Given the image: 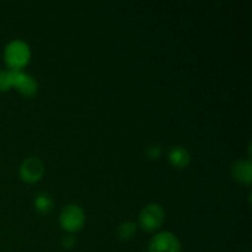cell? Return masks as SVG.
<instances>
[{
    "instance_id": "12",
    "label": "cell",
    "mask_w": 252,
    "mask_h": 252,
    "mask_svg": "<svg viewBox=\"0 0 252 252\" xmlns=\"http://www.w3.org/2000/svg\"><path fill=\"white\" fill-rule=\"evenodd\" d=\"M76 240L73 235H66L62 239V245H63L64 249H73L75 246Z\"/></svg>"
},
{
    "instance_id": "4",
    "label": "cell",
    "mask_w": 252,
    "mask_h": 252,
    "mask_svg": "<svg viewBox=\"0 0 252 252\" xmlns=\"http://www.w3.org/2000/svg\"><path fill=\"white\" fill-rule=\"evenodd\" d=\"M165 220V212L160 204L149 203L140 211L139 224L145 231L158 230Z\"/></svg>"
},
{
    "instance_id": "11",
    "label": "cell",
    "mask_w": 252,
    "mask_h": 252,
    "mask_svg": "<svg viewBox=\"0 0 252 252\" xmlns=\"http://www.w3.org/2000/svg\"><path fill=\"white\" fill-rule=\"evenodd\" d=\"M145 155L149 159H159L161 155V148L158 144H150L145 148Z\"/></svg>"
},
{
    "instance_id": "7",
    "label": "cell",
    "mask_w": 252,
    "mask_h": 252,
    "mask_svg": "<svg viewBox=\"0 0 252 252\" xmlns=\"http://www.w3.org/2000/svg\"><path fill=\"white\" fill-rule=\"evenodd\" d=\"M231 176L241 185H250L252 181V164L250 160L238 159L230 166Z\"/></svg>"
},
{
    "instance_id": "6",
    "label": "cell",
    "mask_w": 252,
    "mask_h": 252,
    "mask_svg": "<svg viewBox=\"0 0 252 252\" xmlns=\"http://www.w3.org/2000/svg\"><path fill=\"white\" fill-rule=\"evenodd\" d=\"M44 164L39 158L31 157L24 160L19 169V175L21 180L26 184H36L43 177Z\"/></svg>"
},
{
    "instance_id": "10",
    "label": "cell",
    "mask_w": 252,
    "mask_h": 252,
    "mask_svg": "<svg viewBox=\"0 0 252 252\" xmlns=\"http://www.w3.org/2000/svg\"><path fill=\"white\" fill-rule=\"evenodd\" d=\"M116 234H117V238L122 241L132 240L137 234V225L133 221H123L118 225Z\"/></svg>"
},
{
    "instance_id": "8",
    "label": "cell",
    "mask_w": 252,
    "mask_h": 252,
    "mask_svg": "<svg viewBox=\"0 0 252 252\" xmlns=\"http://www.w3.org/2000/svg\"><path fill=\"white\" fill-rule=\"evenodd\" d=\"M167 159L170 164L176 169H186L191 162V155L189 152L185 147L181 145H175L169 149L167 153Z\"/></svg>"
},
{
    "instance_id": "9",
    "label": "cell",
    "mask_w": 252,
    "mask_h": 252,
    "mask_svg": "<svg viewBox=\"0 0 252 252\" xmlns=\"http://www.w3.org/2000/svg\"><path fill=\"white\" fill-rule=\"evenodd\" d=\"M33 204H34V208H36V211L38 212V213L48 214L49 212L53 209L54 202H53V198H52L48 193L42 192V193H38L36 197H34Z\"/></svg>"
},
{
    "instance_id": "1",
    "label": "cell",
    "mask_w": 252,
    "mask_h": 252,
    "mask_svg": "<svg viewBox=\"0 0 252 252\" xmlns=\"http://www.w3.org/2000/svg\"><path fill=\"white\" fill-rule=\"evenodd\" d=\"M16 88L25 97H33L38 93V83L36 79L24 70H0V93Z\"/></svg>"
},
{
    "instance_id": "5",
    "label": "cell",
    "mask_w": 252,
    "mask_h": 252,
    "mask_svg": "<svg viewBox=\"0 0 252 252\" xmlns=\"http://www.w3.org/2000/svg\"><path fill=\"white\" fill-rule=\"evenodd\" d=\"M181 243L175 234L161 231L152 238L148 251L149 252H181Z\"/></svg>"
},
{
    "instance_id": "3",
    "label": "cell",
    "mask_w": 252,
    "mask_h": 252,
    "mask_svg": "<svg viewBox=\"0 0 252 252\" xmlns=\"http://www.w3.org/2000/svg\"><path fill=\"white\" fill-rule=\"evenodd\" d=\"M85 212L78 204H68L59 214L61 226L68 233H76L85 225Z\"/></svg>"
},
{
    "instance_id": "2",
    "label": "cell",
    "mask_w": 252,
    "mask_h": 252,
    "mask_svg": "<svg viewBox=\"0 0 252 252\" xmlns=\"http://www.w3.org/2000/svg\"><path fill=\"white\" fill-rule=\"evenodd\" d=\"M31 59L30 46L22 39H12L4 48V62L11 70H22Z\"/></svg>"
}]
</instances>
